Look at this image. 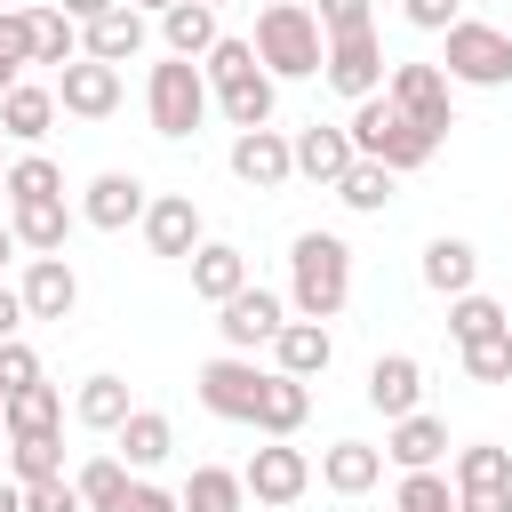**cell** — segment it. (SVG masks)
Returning a JSON list of instances; mask_svg holds the SVG:
<instances>
[{
    "instance_id": "obj_1",
    "label": "cell",
    "mask_w": 512,
    "mask_h": 512,
    "mask_svg": "<svg viewBox=\"0 0 512 512\" xmlns=\"http://www.w3.org/2000/svg\"><path fill=\"white\" fill-rule=\"evenodd\" d=\"M344 304H352V240L296 232L288 240V312L296 320H336Z\"/></svg>"
},
{
    "instance_id": "obj_2",
    "label": "cell",
    "mask_w": 512,
    "mask_h": 512,
    "mask_svg": "<svg viewBox=\"0 0 512 512\" xmlns=\"http://www.w3.org/2000/svg\"><path fill=\"white\" fill-rule=\"evenodd\" d=\"M248 48H256V64H264L272 80H320V64H328V32L312 24L304 0H264Z\"/></svg>"
},
{
    "instance_id": "obj_3",
    "label": "cell",
    "mask_w": 512,
    "mask_h": 512,
    "mask_svg": "<svg viewBox=\"0 0 512 512\" xmlns=\"http://www.w3.org/2000/svg\"><path fill=\"white\" fill-rule=\"evenodd\" d=\"M440 80L448 88H512V32L480 24V16H456L440 32Z\"/></svg>"
},
{
    "instance_id": "obj_4",
    "label": "cell",
    "mask_w": 512,
    "mask_h": 512,
    "mask_svg": "<svg viewBox=\"0 0 512 512\" xmlns=\"http://www.w3.org/2000/svg\"><path fill=\"white\" fill-rule=\"evenodd\" d=\"M208 80H200V64H184V56H160L152 72H144V120H152V136H168V144H184L200 120H208Z\"/></svg>"
},
{
    "instance_id": "obj_5",
    "label": "cell",
    "mask_w": 512,
    "mask_h": 512,
    "mask_svg": "<svg viewBox=\"0 0 512 512\" xmlns=\"http://www.w3.org/2000/svg\"><path fill=\"white\" fill-rule=\"evenodd\" d=\"M344 136H352V152L360 160H376V168H392V176H408V168H424L440 144L416 128V120H400L384 96H368V104H352V120H344Z\"/></svg>"
},
{
    "instance_id": "obj_6",
    "label": "cell",
    "mask_w": 512,
    "mask_h": 512,
    "mask_svg": "<svg viewBox=\"0 0 512 512\" xmlns=\"http://www.w3.org/2000/svg\"><path fill=\"white\" fill-rule=\"evenodd\" d=\"M384 104H392L400 120H416L432 144H448V128H456V96H448L440 64H392V72H384Z\"/></svg>"
},
{
    "instance_id": "obj_7",
    "label": "cell",
    "mask_w": 512,
    "mask_h": 512,
    "mask_svg": "<svg viewBox=\"0 0 512 512\" xmlns=\"http://www.w3.org/2000/svg\"><path fill=\"white\" fill-rule=\"evenodd\" d=\"M448 488H456V512H512V448H496V440L456 448Z\"/></svg>"
},
{
    "instance_id": "obj_8",
    "label": "cell",
    "mask_w": 512,
    "mask_h": 512,
    "mask_svg": "<svg viewBox=\"0 0 512 512\" xmlns=\"http://www.w3.org/2000/svg\"><path fill=\"white\" fill-rule=\"evenodd\" d=\"M320 80H328L344 104L384 96V40H376V24H360V32H328V64H320Z\"/></svg>"
},
{
    "instance_id": "obj_9",
    "label": "cell",
    "mask_w": 512,
    "mask_h": 512,
    "mask_svg": "<svg viewBox=\"0 0 512 512\" xmlns=\"http://www.w3.org/2000/svg\"><path fill=\"white\" fill-rule=\"evenodd\" d=\"M264 376H272V368H256L248 352H216V360L192 376V392H200V408H208V416L248 424V416H256V400H264Z\"/></svg>"
},
{
    "instance_id": "obj_10",
    "label": "cell",
    "mask_w": 512,
    "mask_h": 512,
    "mask_svg": "<svg viewBox=\"0 0 512 512\" xmlns=\"http://www.w3.org/2000/svg\"><path fill=\"white\" fill-rule=\"evenodd\" d=\"M240 488H248V504H296L304 488H312V456L296 448V440H264L248 464H240Z\"/></svg>"
},
{
    "instance_id": "obj_11",
    "label": "cell",
    "mask_w": 512,
    "mask_h": 512,
    "mask_svg": "<svg viewBox=\"0 0 512 512\" xmlns=\"http://www.w3.org/2000/svg\"><path fill=\"white\" fill-rule=\"evenodd\" d=\"M288 328V296H272V288H240L232 304H216V336H224V352H248L256 360V344H272Z\"/></svg>"
},
{
    "instance_id": "obj_12",
    "label": "cell",
    "mask_w": 512,
    "mask_h": 512,
    "mask_svg": "<svg viewBox=\"0 0 512 512\" xmlns=\"http://www.w3.org/2000/svg\"><path fill=\"white\" fill-rule=\"evenodd\" d=\"M144 208H152V192H144V176H128V168H104V176H88V192H80V224H96V232H128V224H144Z\"/></svg>"
},
{
    "instance_id": "obj_13",
    "label": "cell",
    "mask_w": 512,
    "mask_h": 512,
    "mask_svg": "<svg viewBox=\"0 0 512 512\" xmlns=\"http://www.w3.org/2000/svg\"><path fill=\"white\" fill-rule=\"evenodd\" d=\"M48 88H56V112H72V120H112L120 112V72L96 64V56H72Z\"/></svg>"
},
{
    "instance_id": "obj_14",
    "label": "cell",
    "mask_w": 512,
    "mask_h": 512,
    "mask_svg": "<svg viewBox=\"0 0 512 512\" xmlns=\"http://www.w3.org/2000/svg\"><path fill=\"white\" fill-rule=\"evenodd\" d=\"M360 392H368V408H376L384 424H400V416L424 408V360H416V352H376Z\"/></svg>"
},
{
    "instance_id": "obj_15",
    "label": "cell",
    "mask_w": 512,
    "mask_h": 512,
    "mask_svg": "<svg viewBox=\"0 0 512 512\" xmlns=\"http://www.w3.org/2000/svg\"><path fill=\"white\" fill-rule=\"evenodd\" d=\"M200 240H208V216H200L192 192H160V200L144 208V248H152V256H184V264H192Z\"/></svg>"
},
{
    "instance_id": "obj_16",
    "label": "cell",
    "mask_w": 512,
    "mask_h": 512,
    "mask_svg": "<svg viewBox=\"0 0 512 512\" xmlns=\"http://www.w3.org/2000/svg\"><path fill=\"white\" fill-rule=\"evenodd\" d=\"M232 176L248 184V192H280L288 176H296V152H288V136L280 128H248V136H232Z\"/></svg>"
},
{
    "instance_id": "obj_17",
    "label": "cell",
    "mask_w": 512,
    "mask_h": 512,
    "mask_svg": "<svg viewBox=\"0 0 512 512\" xmlns=\"http://www.w3.org/2000/svg\"><path fill=\"white\" fill-rule=\"evenodd\" d=\"M16 296H24V320H72L80 312V272L64 256H32L24 280H16Z\"/></svg>"
},
{
    "instance_id": "obj_18",
    "label": "cell",
    "mask_w": 512,
    "mask_h": 512,
    "mask_svg": "<svg viewBox=\"0 0 512 512\" xmlns=\"http://www.w3.org/2000/svg\"><path fill=\"white\" fill-rule=\"evenodd\" d=\"M144 48H152V16H136L128 0H120V8H104L96 24H80V56L112 64V72H120L128 56H144Z\"/></svg>"
},
{
    "instance_id": "obj_19",
    "label": "cell",
    "mask_w": 512,
    "mask_h": 512,
    "mask_svg": "<svg viewBox=\"0 0 512 512\" xmlns=\"http://www.w3.org/2000/svg\"><path fill=\"white\" fill-rule=\"evenodd\" d=\"M288 152H296V176H304V184H336V176L360 160L352 136H344V120H312V128H296Z\"/></svg>"
},
{
    "instance_id": "obj_20",
    "label": "cell",
    "mask_w": 512,
    "mask_h": 512,
    "mask_svg": "<svg viewBox=\"0 0 512 512\" xmlns=\"http://www.w3.org/2000/svg\"><path fill=\"white\" fill-rule=\"evenodd\" d=\"M112 456H120V464L144 480V472H160V464L176 456V424H168L160 408H128V424L112 432Z\"/></svg>"
},
{
    "instance_id": "obj_21",
    "label": "cell",
    "mask_w": 512,
    "mask_h": 512,
    "mask_svg": "<svg viewBox=\"0 0 512 512\" xmlns=\"http://www.w3.org/2000/svg\"><path fill=\"white\" fill-rule=\"evenodd\" d=\"M440 456H448V424H440L432 408L384 424V464H400V472H440Z\"/></svg>"
},
{
    "instance_id": "obj_22",
    "label": "cell",
    "mask_w": 512,
    "mask_h": 512,
    "mask_svg": "<svg viewBox=\"0 0 512 512\" xmlns=\"http://www.w3.org/2000/svg\"><path fill=\"white\" fill-rule=\"evenodd\" d=\"M312 480H320L328 496H368V488L384 480V448H368V440H328L320 464H312Z\"/></svg>"
},
{
    "instance_id": "obj_23",
    "label": "cell",
    "mask_w": 512,
    "mask_h": 512,
    "mask_svg": "<svg viewBox=\"0 0 512 512\" xmlns=\"http://www.w3.org/2000/svg\"><path fill=\"white\" fill-rule=\"evenodd\" d=\"M328 360H336V336H328V320H288V328L272 336V368H280V376H296V384L328 376Z\"/></svg>"
},
{
    "instance_id": "obj_24",
    "label": "cell",
    "mask_w": 512,
    "mask_h": 512,
    "mask_svg": "<svg viewBox=\"0 0 512 512\" xmlns=\"http://www.w3.org/2000/svg\"><path fill=\"white\" fill-rule=\"evenodd\" d=\"M72 208L64 200H8V232H16V248H32V256H64V240H72Z\"/></svg>"
},
{
    "instance_id": "obj_25",
    "label": "cell",
    "mask_w": 512,
    "mask_h": 512,
    "mask_svg": "<svg viewBox=\"0 0 512 512\" xmlns=\"http://www.w3.org/2000/svg\"><path fill=\"white\" fill-rule=\"evenodd\" d=\"M0 432L8 440H48V432H64V392L40 376V384H24V392H8L0 400Z\"/></svg>"
},
{
    "instance_id": "obj_26",
    "label": "cell",
    "mask_w": 512,
    "mask_h": 512,
    "mask_svg": "<svg viewBox=\"0 0 512 512\" xmlns=\"http://www.w3.org/2000/svg\"><path fill=\"white\" fill-rule=\"evenodd\" d=\"M48 128H56V88H40V80H16V88L0 96V136L32 152Z\"/></svg>"
},
{
    "instance_id": "obj_27",
    "label": "cell",
    "mask_w": 512,
    "mask_h": 512,
    "mask_svg": "<svg viewBox=\"0 0 512 512\" xmlns=\"http://www.w3.org/2000/svg\"><path fill=\"white\" fill-rule=\"evenodd\" d=\"M424 288H432V296H472V288H480V248L456 240V232L424 240Z\"/></svg>"
},
{
    "instance_id": "obj_28",
    "label": "cell",
    "mask_w": 512,
    "mask_h": 512,
    "mask_svg": "<svg viewBox=\"0 0 512 512\" xmlns=\"http://www.w3.org/2000/svg\"><path fill=\"white\" fill-rule=\"evenodd\" d=\"M240 288H248V256L232 240H200L192 248V296L200 304H232Z\"/></svg>"
},
{
    "instance_id": "obj_29",
    "label": "cell",
    "mask_w": 512,
    "mask_h": 512,
    "mask_svg": "<svg viewBox=\"0 0 512 512\" xmlns=\"http://www.w3.org/2000/svg\"><path fill=\"white\" fill-rule=\"evenodd\" d=\"M304 416H312V384H296V376H280V368H272V376H264V400H256V416H248V424H256L264 440H296V432H304Z\"/></svg>"
},
{
    "instance_id": "obj_30",
    "label": "cell",
    "mask_w": 512,
    "mask_h": 512,
    "mask_svg": "<svg viewBox=\"0 0 512 512\" xmlns=\"http://www.w3.org/2000/svg\"><path fill=\"white\" fill-rule=\"evenodd\" d=\"M272 104H280V80L256 64L248 80H232V88H216V112L232 120V136H248V128H272Z\"/></svg>"
},
{
    "instance_id": "obj_31",
    "label": "cell",
    "mask_w": 512,
    "mask_h": 512,
    "mask_svg": "<svg viewBox=\"0 0 512 512\" xmlns=\"http://www.w3.org/2000/svg\"><path fill=\"white\" fill-rule=\"evenodd\" d=\"M128 376H112V368H96V376H80V392H72V416L88 424V432H120L128 424Z\"/></svg>"
},
{
    "instance_id": "obj_32",
    "label": "cell",
    "mask_w": 512,
    "mask_h": 512,
    "mask_svg": "<svg viewBox=\"0 0 512 512\" xmlns=\"http://www.w3.org/2000/svg\"><path fill=\"white\" fill-rule=\"evenodd\" d=\"M176 512H248V488L232 464H192V480L176 488Z\"/></svg>"
},
{
    "instance_id": "obj_33",
    "label": "cell",
    "mask_w": 512,
    "mask_h": 512,
    "mask_svg": "<svg viewBox=\"0 0 512 512\" xmlns=\"http://www.w3.org/2000/svg\"><path fill=\"white\" fill-rule=\"evenodd\" d=\"M160 48H168V56H184V64H200V56L216 48V8H200V0H176V8L160 16Z\"/></svg>"
},
{
    "instance_id": "obj_34",
    "label": "cell",
    "mask_w": 512,
    "mask_h": 512,
    "mask_svg": "<svg viewBox=\"0 0 512 512\" xmlns=\"http://www.w3.org/2000/svg\"><path fill=\"white\" fill-rule=\"evenodd\" d=\"M392 184H400L392 168H376V160H352V168H344L328 192H336L352 216H384V208H392Z\"/></svg>"
},
{
    "instance_id": "obj_35",
    "label": "cell",
    "mask_w": 512,
    "mask_h": 512,
    "mask_svg": "<svg viewBox=\"0 0 512 512\" xmlns=\"http://www.w3.org/2000/svg\"><path fill=\"white\" fill-rule=\"evenodd\" d=\"M24 16H32V64H56V72H64V64L80 56V24H72L64 8H24Z\"/></svg>"
},
{
    "instance_id": "obj_36",
    "label": "cell",
    "mask_w": 512,
    "mask_h": 512,
    "mask_svg": "<svg viewBox=\"0 0 512 512\" xmlns=\"http://www.w3.org/2000/svg\"><path fill=\"white\" fill-rule=\"evenodd\" d=\"M0 192H8V200H64V168H56L48 152H16L8 176H0Z\"/></svg>"
},
{
    "instance_id": "obj_37",
    "label": "cell",
    "mask_w": 512,
    "mask_h": 512,
    "mask_svg": "<svg viewBox=\"0 0 512 512\" xmlns=\"http://www.w3.org/2000/svg\"><path fill=\"white\" fill-rule=\"evenodd\" d=\"M128 480H136V472H128L120 456H88V464L72 472V488H80V504H88V512H120Z\"/></svg>"
},
{
    "instance_id": "obj_38",
    "label": "cell",
    "mask_w": 512,
    "mask_h": 512,
    "mask_svg": "<svg viewBox=\"0 0 512 512\" xmlns=\"http://www.w3.org/2000/svg\"><path fill=\"white\" fill-rule=\"evenodd\" d=\"M496 328H504V304H496V296H480V288H472V296H448V336H456V352L480 344V336H496Z\"/></svg>"
},
{
    "instance_id": "obj_39",
    "label": "cell",
    "mask_w": 512,
    "mask_h": 512,
    "mask_svg": "<svg viewBox=\"0 0 512 512\" xmlns=\"http://www.w3.org/2000/svg\"><path fill=\"white\" fill-rule=\"evenodd\" d=\"M248 72H256V48H248V40H232V32H216V48L200 56L208 96H216V88H232V80H248Z\"/></svg>"
},
{
    "instance_id": "obj_40",
    "label": "cell",
    "mask_w": 512,
    "mask_h": 512,
    "mask_svg": "<svg viewBox=\"0 0 512 512\" xmlns=\"http://www.w3.org/2000/svg\"><path fill=\"white\" fill-rule=\"evenodd\" d=\"M8 464H16V488L56 480V472H64V432H48V440H8Z\"/></svg>"
},
{
    "instance_id": "obj_41",
    "label": "cell",
    "mask_w": 512,
    "mask_h": 512,
    "mask_svg": "<svg viewBox=\"0 0 512 512\" xmlns=\"http://www.w3.org/2000/svg\"><path fill=\"white\" fill-rule=\"evenodd\" d=\"M464 376H472V384H512V320H504L496 336L464 344Z\"/></svg>"
},
{
    "instance_id": "obj_42",
    "label": "cell",
    "mask_w": 512,
    "mask_h": 512,
    "mask_svg": "<svg viewBox=\"0 0 512 512\" xmlns=\"http://www.w3.org/2000/svg\"><path fill=\"white\" fill-rule=\"evenodd\" d=\"M392 512H456V488H448V472H400V488H392Z\"/></svg>"
},
{
    "instance_id": "obj_43",
    "label": "cell",
    "mask_w": 512,
    "mask_h": 512,
    "mask_svg": "<svg viewBox=\"0 0 512 512\" xmlns=\"http://www.w3.org/2000/svg\"><path fill=\"white\" fill-rule=\"evenodd\" d=\"M24 64H32V16L24 8H0V96L24 80Z\"/></svg>"
},
{
    "instance_id": "obj_44",
    "label": "cell",
    "mask_w": 512,
    "mask_h": 512,
    "mask_svg": "<svg viewBox=\"0 0 512 512\" xmlns=\"http://www.w3.org/2000/svg\"><path fill=\"white\" fill-rule=\"evenodd\" d=\"M24 384H40V352H32L24 336H8V344H0V400L24 392Z\"/></svg>"
},
{
    "instance_id": "obj_45",
    "label": "cell",
    "mask_w": 512,
    "mask_h": 512,
    "mask_svg": "<svg viewBox=\"0 0 512 512\" xmlns=\"http://www.w3.org/2000/svg\"><path fill=\"white\" fill-rule=\"evenodd\" d=\"M24 512H88V504H80V488L56 472V480H32V488H24Z\"/></svg>"
},
{
    "instance_id": "obj_46",
    "label": "cell",
    "mask_w": 512,
    "mask_h": 512,
    "mask_svg": "<svg viewBox=\"0 0 512 512\" xmlns=\"http://www.w3.org/2000/svg\"><path fill=\"white\" fill-rule=\"evenodd\" d=\"M312 24L320 32H360V24H376V0H320Z\"/></svg>"
},
{
    "instance_id": "obj_47",
    "label": "cell",
    "mask_w": 512,
    "mask_h": 512,
    "mask_svg": "<svg viewBox=\"0 0 512 512\" xmlns=\"http://www.w3.org/2000/svg\"><path fill=\"white\" fill-rule=\"evenodd\" d=\"M400 16H408L416 32H448V24L464 16V0H400Z\"/></svg>"
},
{
    "instance_id": "obj_48",
    "label": "cell",
    "mask_w": 512,
    "mask_h": 512,
    "mask_svg": "<svg viewBox=\"0 0 512 512\" xmlns=\"http://www.w3.org/2000/svg\"><path fill=\"white\" fill-rule=\"evenodd\" d=\"M120 512H176V488H160V480H128Z\"/></svg>"
},
{
    "instance_id": "obj_49",
    "label": "cell",
    "mask_w": 512,
    "mask_h": 512,
    "mask_svg": "<svg viewBox=\"0 0 512 512\" xmlns=\"http://www.w3.org/2000/svg\"><path fill=\"white\" fill-rule=\"evenodd\" d=\"M8 336H24V296L0 280V344H8Z\"/></svg>"
},
{
    "instance_id": "obj_50",
    "label": "cell",
    "mask_w": 512,
    "mask_h": 512,
    "mask_svg": "<svg viewBox=\"0 0 512 512\" xmlns=\"http://www.w3.org/2000/svg\"><path fill=\"white\" fill-rule=\"evenodd\" d=\"M56 8H64L72 24H96V16H104V8H120V0H56Z\"/></svg>"
},
{
    "instance_id": "obj_51",
    "label": "cell",
    "mask_w": 512,
    "mask_h": 512,
    "mask_svg": "<svg viewBox=\"0 0 512 512\" xmlns=\"http://www.w3.org/2000/svg\"><path fill=\"white\" fill-rule=\"evenodd\" d=\"M0 512H24V488L16 480H0Z\"/></svg>"
},
{
    "instance_id": "obj_52",
    "label": "cell",
    "mask_w": 512,
    "mask_h": 512,
    "mask_svg": "<svg viewBox=\"0 0 512 512\" xmlns=\"http://www.w3.org/2000/svg\"><path fill=\"white\" fill-rule=\"evenodd\" d=\"M128 8H136V16H168L176 0H128Z\"/></svg>"
},
{
    "instance_id": "obj_53",
    "label": "cell",
    "mask_w": 512,
    "mask_h": 512,
    "mask_svg": "<svg viewBox=\"0 0 512 512\" xmlns=\"http://www.w3.org/2000/svg\"><path fill=\"white\" fill-rule=\"evenodd\" d=\"M8 256H16V232H8V224H0V272H8Z\"/></svg>"
},
{
    "instance_id": "obj_54",
    "label": "cell",
    "mask_w": 512,
    "mask_h": 512,
    "mask_svg": "<svg viewBox=\"0 0 512 512\" xmlns=\"http://www.w3.org/2000/svg\"><path fill=\"white\" fill-rule=\"evenodd\" d=\"M200 8H224V0H200Z\"/></svg>"
},
{
    "instance_id": "obj_55",
    "label": "cell",
    "mask_w": 512,
    "mask_h": 512,
    "mask_svg": "<svg viewBox=\"0 0 512 512\" xmlns=\"http://www.w3.org/2000/svg\"><path fill=\"white\" fill-rule=\"evenodd\" d=\"M0 176H8V152H0Z\"/></svg>"
},
{
    "instance_id": "obj_56",
    "label": "cell",
    "mask_w": 512,
    "mask_h": 512,
    "mask_svg": "<svg viewBox=\"0 0 512 512\" xmlns=\"http://www.w3.org/2000/svg\"><path fill=\"white\" fill-rule=\"evenodd\" d=\"M504 320H512V304H504Z\"/></svg>"
},
{
    "instance_id": "obj_57",
    "label": "cell",
    "mask_w": 512,
    "mask_h": 512,
    "mask_svg": "<svg viewBox=\"0 0 512 512\" xmlns=\"http://www.w3.org/2000/svg\"><path fill=\"white\" fill-rule=\"evenodd\" d=\"M0 440H8V432H0Z\"/></svg>"
},
{
    "instance_id": "obj_58",
    "label": "cell",
    "mask_w": 512,
    "mask_h": 512,
    "mask_svg": "<svg viewBox=\"0 0 512 512\" xmlns=\"http://www.w3.org/2000/svg\"><path fill=\"white\" fill-rule=\"evenodd\" d=\"M480 8H488V0H480Z\"/></svg>"
}]
</instances>
